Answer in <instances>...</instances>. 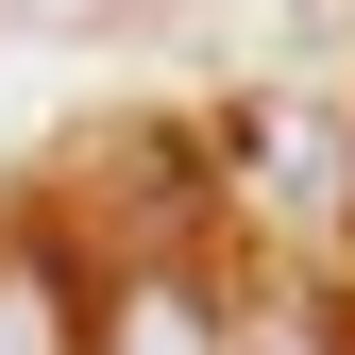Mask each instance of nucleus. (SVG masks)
I'll list each match as a JSON object with an SVG mask.
<instances>
[{
  "label": "nucleus",
  "instance_id": "nucleus-1",
  "mask_svg": "<svg viewBox=\"0 0 355 355\" xmlns=\"http://www.w3.org/2000/svg\"><path fill=\"white\" fill-rule=\"evenodd\" d=\"M338 220H355V153H338Z\"/></svg>",
  "mask_w": 355,
  "mask_h": 355
}]
</instances>
